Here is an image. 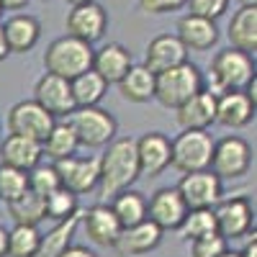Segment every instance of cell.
I'll return each mask as SVG.
<instances>
[{
	"label": "cell",
	"mask_w": 257,
	"mask_h": 257,
	"mask_svg": "<svg viewBox=\"0 0 257 257\" xmlns=\"http://www.w3.org/2000/svg\"><path fill=\"white\" fill-rule=\"evenodd\" d=\"M139 160H137V139L121 137L105 144L100 155V178H98V196L113 198L116 193L132 188L139 180Z\"/></svg>",
	"instance_id": "6da1fadb"
},
{
	"label": "cell",
	"mask_w": 257,
	"mask_h": 257,
	"mask_svg": "<svg viewBox=\"0 0 257 257\" xmlns=\"http://www.w3.org/2000/svg\"><path fill=\"white\" fill-rule=\"evenodd\" d=\"M203 88L206 85H203L201 70L188 59L155 75V100L160 105H165V108H173V111Z\"/></svg>",
	"instance_id": "7a4b0ae2"
},
{
	"label": "cell",
	"mask_w": 257,
	"mask_h": 257,
	"mask_svg": "<svg viewBox=\"0 0 257 257\" xmlns=\"http://www.w3.org/2000/svg\"><path fill=\"white\" fill-rule=\"evenodd\" d=\"M93 44L82 39H75L70 34H64L59 39H54L44 52V70L54 72L59 77H77L80 72L93 67Z\"/></svg>",
	"instance_id": "3957f363"
},
{
	"label": "cell",
	"mask_w": 257,
	"mask_h": 257,
	"mask_svg": "<svg viewBox=\"0 0 257 257\" xmlns=\"http://www.w3.org/2000/svg\"><path fill=\"white\" fill-rule=\"evenodd\" d=\"M211 90L213 95H221L224 90H244V85L254 77V57L239 49H224L211 59Z\"/></svg>",
	"instance_id": "277c9868"
},
{
	"label": "cell",
	"mask_w": 257,
	"mask_h": 257,
	"mask_svg": "<svg viewBox=\"0 0 257 257\" xmlns=\"http://www.w3.org/2000/svg\"><path fill=\"white\" fill-rule=\"evenodd\" d=\"M213 155V137L208 128H183V134L170 139V165L178 173L208 170Z\"/></svg>",
	"instance_id": "5b68a950"
},
{
	"label": "cell",
	"mask_w": 257,
	"mask_h": 257,
	"mask_svg": "<svg viewBox=\"0 0 257 257\" xmlns=\"http://www.w3.org/2000/svg\"><path fill=\"white\" fill-rule=\"evenodd\" d=\"M67 123L72 126V132L77 137L80 147H90V149H100L108 142L116 139V118L98 108V105H82V108H75L67 116Z\"/></svg>",
	"instance_id": "8992f818"
},
{
	"label": "cell",
	"mask_w": 257,
	"mask_h": 257,
	"mask_svg": "<svg viewBox=\"0 0 257 257\" xmlns=\"http://www.w3.org/2000/svg\"><path fill=\"white\" fill-rule=\"evenodd\" d=\"M252 165V147L242 137H224L221 142H213L211 155V173H216L221 180H237L247 175Z\"/></svg>",
	"instance_id": "52a82bcc"
},
{
	"label": "cell",
	"mask_w": 257,
	"mask_h": 257,
	"mask_svg": "<svg viewBox=\"0 0 257 257\" xmlns=\"http://www.w3.org/2000/svg\"><path fill=\"white\" fill-rule=\"evenodd\" d=\"M213 216H216V231L226 242L247 237L249 231H254V208L244 196H221L213 206Z\"/></svg>",
	"instance_id": "ba28073f"
},
{
	"label": "cell",
	"mask_w": 257,
	"mask_h": 257,
	"mask_svg": "<svg viewBox=\"0 0 257 257\" xmlns=\"http://www.w3.org/2000/svg\"><path fill=\"white\" fill-rule=\"evenodd\" d=\"M54 121L57 118L47 108H41L36 100H21L8 111V132L41 144L49 134V128L54 126Z\"/></svg>",
	"instance_id": "9c48e42d"
},
{
	"label": "cell",
	"mask_w": 257,
	"mask_h": 257,
	"mask_svg": "<svg viewBox=\"0 0 257 257\" xmlns=\"http://www.w3.org/2000/svg\"><path fill=\"white\" fill-rule=\"evenodd\" d=\"M178 193L188 208H213L216 201L224 196L221 178L211 170H193L183 173L178 183Z\"/></svg>",
	"instance_id": "30bf717a"
},
{
	"label": "cell",
	"mask_w": 257,
	"mask_h": 257,
	"mask_svg": "<svg viewBox=\"0 0 257 257\" xmlns=\"http://www.w3.org/2000/svg\"><path fill=\"white\" fill-rule=\"evenodd\" d=\"M52 165L59 175L62 188L72 190L75 196H82V193H90L93 188H98V178H100V157L98 155H93V157L70 155Z\"/></svg>",
	"instance_id": "8fae6325"
},
{
	"label": "cell",
	"mask_w": 257,
	"mask_h": 257,
	"mask_svg": "<svg viewBox=\"0 0 257 257\" xmlns=\"http://www.w3.org/2000/svg\"><path fill=\"white\" fill-rule=\"evenodd\" d=\"M67 34L75 39H82L88 44H95V41L103 39L105 29H108V13L100 3L90 0V3H80V6H70L67 11Z\"/></svg>",
	"instance_id": "7c38bea8"
},
{
	"label": "cell",
	"mask_w": 257,
	"mask_h": 257,
	"mask_svg": "<svg viewBox=\"0 0 257 257\" xmlns=\"http://www.w3.org/2000/svg\"><path fill=\"white\" fill-rule=\"evenodd\" d=\"M34 100L47 108L54 118H67L77 105L72 98V88H70V80L67 77H59L54 72H44L36 80V88H34Z\"/></svg>",
	"instance_id": "4fadbf2b"
},
{
	"label": "cell",
	"mask_w": 257,
	"mask_h": 257,
	"mask_svg": "<svg viewBox=\"0 0 257 257\" xmlns=\"http://www.w3.org/2000/svg\"><path fill=\"white\" fill-rule=\"evenodd\" d=\"M185 213H188V206L180 198L178 188H160L147 201V219L155 221L162 231L178 229L185 219Z\"/></svg>",
	"instance_id": "5bb4252c"
},
{
	"label": "cell",
	"mask_w": 257,
	"mask_h": 257,
	"mask_svg": "<svg viewBox=\"0 0 257 257\" xmlns=\"http://www.w3.org/2000/svg\"><path fill=\"white\" fill-rule=\"evenodd\" d=\"M80 224L85 226L88 239L98 247H113L121 229H123L121 221L116 219L113 208L105 206V203H95L90 208H85L82 216H80Z\"/></svg>",
	"instance_id": "9a60e30c"
},
{
	"label": "cell",
	"mask_w": 257,
	"mask_h": 257,
	"mask_svg": "<svg viewBox=\"0 0 257 257\" xmlns=\"http://www.w3.org/2000/svg\"><path fill=\"white\" fill-rule=\"evenodd\" d=\"M162 229L155 224V221H139V224H132V226H123L118 239H116V249L121 257H139V254H149L152 249L160 247L162 242Z\"/></svg>",
	"instance_id": "2e32d148"
},
{
	"label": "cell",
	"mask_w": 257,
	"mask_h": 257,
	"mask_svg": "<svg viewBox=\"0 0 257 257\" xmlns=\"http://www.w3.org/2000/svg\"><path fill=\"white\" fill-rule=\"evenodd\" d=\"M139 175L157 178L170 167V139L162 132H149L137 139Z\"/></svg>",
	"instance_id": "e0dca14e"
},
{
	"label": "cell",
	"mask_w": 257,
	"mask_h": 257,
	"mask_svg": "<svg viewBox=\"0 0 257 257\" xmlns=\"http://www.w3.org/2000/svg\"><path fill=\"white\" fill-rule=\"evenodd\" d=\"M180 128H211L216 123V95L211 90H198L175 108Z\"/></svg>",
	"instance_id": "ac0fdd59"
},
{
	"label": "cell",
	"mask_w": 257,
	"mask_h": 257,
	"mask_svg": "<svg viewBox=\"0 0 257 257\" xmlns=\"http://www.w3.org/2000/svg\"><path fill=\"white\" fill-rule=\"evenodd\" d=\"M188 59V49L183 47V41L175 34H160L147 44L144 52V67L152 70L155 75L162 70H170L175 64Z\"/></svg>",
	"instance_id": "d6986e66"
},
{
	"label": "cell",
	"mask_w": 257,
	"mask_h": 257,
	"mask_svg": "<svg viewBox=\"0 0 257 257\" xmlns=\"http://www.w3.org/2000/svg\"><path fill=\"white\" fill-rule=\"evenodd\" d=\"M175 36L183 41V47L190 52H206L219 41V29H216V21L211 18H201V16H193L185 13L178 21V31Z\"/></svg>",
	"instance_id": "ffe728a7"
},
{
	"label": "cell",
	"mask_w": 257,
	"mask_h": 257,
	"mask_svg": "<svg viewBox=\"0 0 257 257\" xmlns=\"http://www.w3.org/2000/svg\"><path fill=\"white\" fill-rule=\"evenodd\" d=\"M257 105L247 98L244 90H224L216 95V123L229 128H242L252 123Z\"/></svg>",
	"instance_id": "44dd1931"
},
{
	"label": "cell",
	"mask_w": 257,
	"mask_h": 257,
	"mask_svg": "<svg viewBox=\"0 0 257 257\" xmlns=\"http://www.w3.org/2000/svg\"><path fill=\"white\" fill-rule=\"evenodd\" d=\"M3 31H6V41H8L11 54H29L41 39V24L29 13L11 16L3 24Z\"/></svg>",
	"instance_id": "7402d4cb"
},
{
	"label": "cell",
	"mask_w": 257,
	"mask_h": 257,
	"mask_svg": "<svg viewBox=\"0 0 257 257\" xmlns=\"http://www.w3.org/2000/svg\"><path fill=\"white\" fill-rule=\"evenodd\" d=\"M134 64V59H132V52H128L123 44H116V41H111V44H103L100 49H95L93 52V70L105 80V82H118L123 75H126V70Z\"/></svg>",
	"instance_id": "603a6c76"
},
{
	"label": "cell",
	"mask_w": 257,
	"mask_h": 257,
	"mask_svg": "<svg viewBox=\"0 0 257 257\" xmlns=\"http://www.w3.org/2000/svg\"><path fill=\"white\" fill-rule=\"evenodd\" d=\"M41 157H44L41 144L34 142V139H26V137L8 134L3 139V144H0V162L18 167V170H26V173L41 162Z\"/></svg>",
	"instance_id": "cb8c5ba5"
},
{
	"label": "cell",
	"mask_w": 257,
	"mask_h": 257,
	"mask_svg": "<svg viewBox=\"0 0 257 257\" xmlns=\"http://www.w3.org/2000/svg\"><path fill=\"white\" fill-rule=\"evenodd\" d=\"M229 44L254 57L257 52V6H242L229 21Z\"/></svg>",
	"instance_id": "d4e9b609"
},
{
	"label": "cell",
	"mask_w": 257,
	"mask_h": 257,
	"mask_svg": "<svg viewBox=\"0 0 257 257\" xmlns=\"http://www.w3.org/2000/svg\"><path fill=\"white\" fill-rule=\"evenodd\" d=\"M80 216H82V211H75L72 216H67L64 221H57L47 234H41L39 247L34 249L31 257H59L62 249L72 242L75 231H77V226H80Z\"/></svg>",
	"instance_id": "484cf974"
},
{
	"label": "cell",
	"mask_w": 257,
	"mask_h": 257,
	"mask_svg": "<svg viewBox=\"0 0 257 257\" xmlns=\"http://www.w3.org/2000/svg\"><path fill=\"white\" fill-rule=\"evenodd\" d=\"M116 85L128 103H149L155 98V72L144 64H132Z\"/></svg>",
	"instance_id": "4316f807"
},
{
	"label": "cell",
	"mask_w": 257,
	"mask_h": 257,
	"mask_svg": "<svg viewBox=\"0 0 257 257\" xmlns=\"http://www.w3.org/2000/svg\"><path fill=\"white\" fill-rule=\"evenodd\" d=\"M77 137L72 132V126L67 121H54V126L49 128V134L44 137V142H41V152H44L52 162L57 160H64L77 152Z\"/></svg>",
	"instance_id": "83f0119b"
},
{
	"label": "cell",
	"mask_w": 257,
	"mask_h": 257,
	"mask_svg": "<svg viewBox=\"0 0 257 257\" xmlns=\"http://www.w3.org/2000/svg\"><path fill=\"white\" fill-rule=\"evenodd\" d=\"M70 88H72V98H75V105L82 108V105H98L108 90V82H105L93 67L80 72L77 77L70 80Z\"/></svg>",
	"instance_id": "f1b7e54d"
},
{
	"label": "cell",
	"mask_w": 257,
	"mask_h": 257,
	"mask_svg": "<svg viewBox=\"0 0 257 257\" xmlns=\"http://www.w3.org/2000/svg\"><path fill=\"white\" fill-rule=\"evenodd\" d=\"M8 213L16 224H31V226H39L41 221L47 219V203H44V196L34 193L31 188L18 196L16 201L8 203Z\"/></svg>",
	"instance_id": "f546056e"
},
{
	"label": "cell",
	"mask_w": 257,
	"mask_h": 257,
	"mask_svg": "<svg viewBox=\"0 0 257 257\" xmlns=\"http://www.w3.org/2000/svg\"><path fill=\"white\" fill-rule=\"evenodd\" d=\"M111 208L116 213V219L121 221V226H132V224H139V221L147 219V198H144V193L132 190V188L116 193Z\"/></svg>",
	"instance_id": "4dcf8cb0"
},
{
	"label": "cell",
	"mask_w": 257,
	"mask_h": 257,
	"mask_svg": "<svg viewBox=\"0 0 257 257\" xmlns=\"http://www.w3.org/2000/svg\"><path fill=\"white\" fill-rule=\"evenodd\" d=\"M180 237L185 242L208 237V234H216V216H213V208H188L183 224L178 226Z\"/></svg>",
	"instance_id": "1f68e13d"
},
{
	"label": "cell",
	"mask_w": 257,
	"mask_h": 257,
	"mask_svg": "<svg viewBox=\"0 0 257 257\" xmlns=\"http://www.w3.org/2000/svg\"><path fill=\"white\" fill-rule=\"evenodd\" d=\"M41 231L31 224H16L8 231V257H31L39 247Z\"/></svg>",
	"instance_id": "d6a6232c"
},
{
	"label": "cell",
	"mask_w": 257,
	"mask_h": 257,
	"mask_svg": "<svg viewBox=\"0 0 257 257\" xmlns=\"http://www.w3.org/2000/svg\"><path fill=\"white\" fill-rule=\"evenodd\" d=\"M29 190V173L26 170H18L11 165L0 162V201H16L18 196H24Z\"/></svg>",
	"instance_id": "836d02e7"
},
{
	"label": "cell",
	"mask_w": 257,
	"mask_h": 257,
	"mask_svg": "<svg viewBox=\"0 0 257 257\" xmlns=\"http://www.w3.org/2000/svg\"><path fill=\"white\" fill-rule=\"evenodd\" d=\"M44 203H47V219H52V221H64L67 216H72L75 211H80L77 196L72 190L62 188V185L57 190H52L49 196H44Z\"/></svg>",
	"instance_id": "e575fe53"
},
{
	"label": "cell",
	"mask_w": 257,
	"mask_h": 257,
	"mask_svg": "<svg viewBox=\"0 0 257 257\" xmlns=\"http://www.w3.org/2000/svg\"><path fill=\"white\" fill-rule=\"evenodd\" d=\"M62 183H59V175H57V170L54 165H44V162H39L36 167L29 170V188L34 193H39V196H49L52 190H57Z\"/></svg>",
	"instance_id": "d590c367"
},
{
	"label": "cell",
	"mask_w": 257,
	"mask_h": 257,
	"mask_svg": "<svg viewBox=\"0 0 257 257\" xmlns=\"http://www.w3.org/2000/svg\"><path fill=\"white\" fill-rule=\"evenodd\" d=\"M226 247H229V242L216 231V234H208V237L193 239L190 242V257H219Z\"/></svg>",
	"instance_id": "8d00e7d4"
},
{
	"label": "cell",
	"mask_w": 257,
	"mask_h": 257,
	"mask_svg": "<svg viewBox=\"0 0 257 257\" xmlns=\"http://www.w3.org/2000/svg\"><path fill=\"white\" fill-rule=\"evenodd\" d=\"M229 3L231 0H185V6L190 8L188 13L201 16V18H211V21H219L226 13Z\"/></svg>",
	"instance_id": "74e56055"
},
{
	"label": "cell",
	"mask_w": 257,
	"mask_h": 257,
	"mask_svg": "<svg viewBox=\"0 0 257 257\" xmlns=\"http://www.w3.org/2000/svg\"><path fill=\"white\" fill-rule=\"evenodd\" d=\"M137 3H139V11H144V13L162 16V13L180 11L185 6V0H137Z\"/></svg>",
	"instance_id": "f35d334b"
},
{
	"label": "cell",
	"mask_w": 257,
	"mask_h": 257,
	"mask_svg": "<svg viewBox=\"0 0 257 257\" xmlns=\"http://www.w3.org/2000/svg\"><path fill=\"white\" fill-rule=\"evenodd\" d=\"M59 257H98V254H95V252H90L88 247H82V244H72V242H70L67 247L62 249V254H59Z\"/></svg>",
	"instance_id": "ab89813d"
},
{
	"label": "cell",
	"mask_w": 257,
	"mask_h": 257,
	"mask_svg": "<svg viewBox=\"0 0 257 257\" xmlns=\"http://www.w3.org/2000/svg\"><path fill=\"white\" fill-rule=\"evenodd\" d=\"M29 0H0V8L3 11H21V8H26Z\"/></svg>",
	"instance_id": "60d3db41"
},
{
	"label": "cell",
	"mask_w": 257,
	"mask_h": 257,
	"mask_svg": "<svg viewBox=\"0 0 257 257\" xmlns=\"http://www.w3.org/2000/svg\"><path fill=\"white\" fill-rule=\"evenodd\" d=\"M239 257H257V237H254V231H252V239L247 242V247L239 252Z\"/></svg>",
	"instance_id": "b9f144b4"
},
{
	"label": "cell",
	"mask_w": 257,
	"mask_h": 257,
	"mask_svg": "<svg viewBox=\"0 0 257 257\" xmlns=\"http://www.w3.org/2000/svg\"><path fill=\"white\" fill-rule=\"evenodd\" d=\"M8 54H11V49H8V41H6L3 24H0V62H6V59H8Z\"/></svg>",
	"instance_id": "7bdbcfd3"
},
{
	"label": "cell",
	"mask_w": 257,
	"mask_h": 257,
	"mask_svg": "<svg viewBox=\"0 0 257 257\" xmlns=\"http://www.w3.org/2000/svg\"><path fill=\"white\" fill-rule=\"evenodd\" d=\"M0 257H8V229L0 226Z\"/></svg>",
	"instance_id": "ee69618b"
},
{
	"label": "cell",
	"mask_w": 257,
	"mask_h": 257,
	"mask_svg": "<svg viewBox=\"0 0 257 257\" xmlns=\"http://www.w3.org/2000/svg\"><path fill=\"white\" fill-rule=\"evenodd\" d=\"M219 257H239V252H231V249L226 247V249H224V252H221Z\"/></svg>",
	"instance_id": "f6af8a7d"
},
{
	"label": "cell",
	"mask_w": 257,
	"mask_h": 257,
	"mask_svg": "<svg viewBox=\"0 0 257 257\" xmlns=\"http://www.w3.org/2000/svg\"><path fill=\"white\" fill-rule=\"evenodd\" d=\"M64 3H70V6H80V3H90V0H64Z\"/></svg>",
	"instance_id": "bcb514c9"
},
{
	"label": "cell",
	"mask_w": 257,
	"mask_h": 257,
	"mask_svg": "<svg viewBox=\"0 0 257 257\" xmlns=\"http://www.w3.org/2000/svg\"><path fill=\"white\" fill-rule=\"evenodd\" d=\"M239 6H257V0H239Z\"/></svg>",
	"instance_id": "7dc6e473"
},
{
	"label": "cell",
	"mask_w": 257,
	"mask_h": 257,
	"mask_svg": "<svg viewBox=\"0 0 257 257\" xmlns=\"http://www.w3.org/2000/svg\"><path fill=\"white\" fill-rule=\"evenodd\" d=\"M0 16H3V8H0Z\"/></svg>",
	"instance_id": "c3c4849f"
},
{
	"label": "cell",
	"mask_w": 257,
	"mask_h": 257,
	"mask_svg": "<svg viewBox=\"0 0 257 257\" xmlns=\"http://www.w3.org/2000/svg\"><path fill=\"white\" fill-rule=\"evenodd\" d=\"M139 257H142V254H139Z\"/></svg>",
	"instance_id": "681fc988"
}]
</instances>
